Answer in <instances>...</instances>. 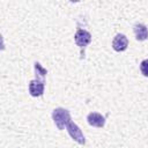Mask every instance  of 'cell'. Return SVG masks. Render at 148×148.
Here are the masks:
<instances>
[{
	"label": "cell",
	"instance_id": "cell-1",
	"mask_svg": "<svg viewBox=\"0 0 148 148\" xmlns=\"http://www.w3.org/2000/svg\"><path fill=\"white\" fill-rule=\"evenodd\" d=\"M52 119L58 130H64L65 126L71 121V113L67 109L57 108L52 111Z\"/></svg>",
	"mask_w": 148,
	"mask_h": 148
},
{
	"label": "cell",
	"instance_id": "cell-2",
	"mask_svg": "<svg viewBox=\"0 0 148 148\" xmlns=\"http://www.w3.org/2000/svg\"><path fill=\"white\" fill-rule=\"evenodd\" d=\"M66 130H67L68 134L71 135V138H72L74 141H76V142L80 143V145H84V143H86V138H84L82 131L80 130V127H79L75 123H73V121L71 120V121L66 125Z\"/></svg>",
	"mask_w": 148,
	"mask_h": 148
},
{
	"label": "cell",
	"instance_id": "cell-3",
	"mask_svg": "<svg viewBox=\"0 0 148 148\" xmlns=\"http://www.w3.org/2000/svg\"><path fill=\"white\" fill-rule=\"evenodd\" d=\"M74 39H75L76 45L81 50H84V47L88 44H90V42H91V35L89 31H87L84 29H77L74 35Z\"/></svg>",
	"mask_w": 148,
	"mask_h": 148
},
{
	"label": "cell",
	"instance_id": "cell-4",
	"mask_svg": "<svg viewBox=\"0 0 148 148\" xmlns=\"http://www.w3.org/2000/svg\"><path fill=\"white\" fill-rule=\"evenodd\" d=\"M44 89H45V82L44 80H31L29 82V92L31 96L34 97H39L44 94Z\"/></svg>",
	"mask_w": 148,
	"mask_h": 148
},
{
	"label": "cell",
	"instance_id": "cell-5",
	"mask_svg": "<svg viewBox=\"0 0 148 148\" xmlns=\"http://www.w3.org/2000/svg\"><path fill=\"white\" fill-rule=\"evenodd\" d=\"M128 46V39L124 34H117L112 40V49L117 52H123Z\"/></svg>",
	"mask_w": 148,
	"mask_h": 148
},
{
	"label": "cell",
	"instance_id": "cell-6",
	"mask_svg": "<svg viewBox=\"0 0 148 148\" xmlns=\"http://www.w3.org/2000/svg\"><path fill=\"white\" fill-rule=\"evenodd\" d=\"M87 121L90 126L94 127H103L105 125V117L98 112H90L87 116Z\"/></svg>",
	"mask_w": 148,
	"mask_h": 148
},
{
	"label": "cell",
	"instance_id": "cell-7",
	"mask_svg": "<svg viewBox=\"0 0 148 148\" xmlns=\"http://www.w3.org/2000/svg\"><path fill=\"white\" fill-rule=\"evenodd\" d=\"M133 31H134V35H135L136 40L143 42V40H146L148 38V28L145 24H142V23L134 24Z\"/></svg>",
	"mask_w": 148,
	"mask_h": 148
},
{
	"label": "cell",
	"instance_id": "cell-8",
	"mask_svg": "<svg viewBox=\"0 0 148 148\" xmlns=\"http://www.w3.org/2000/svg\"><path fill=\"white\" fill-rule=\"evenodd\" d=\"M47 74V71L39 64V62H35V75H36V79L38 80H44L45 75Z\"/></svg>",
	"mask_w": 148,
	"mask_h": 148
},
{
	"label": "cell",
	"instance_id": "cell-9",
	"mask_svg": "<svg viewBox=\"0 0 148 148\" xmlns=\"http://www.w3.org/2000/svg\"><path fill=\"white\" fill-rule=\"evenodd\" d=\"M140 71L143 76H148V59H145L140 64Z\"/></svg>",
	"mask_w": 148,
	"mask_h": 148
}]
</instances>
